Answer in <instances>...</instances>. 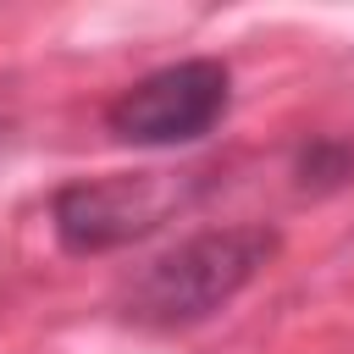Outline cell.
Listing matches in <instances>:
<instances>
[{"mask_svg": "<svg viewBox=\"0 0 354 354\" xmlns=\"http://www.w3.org/2000/svg\"><path fill=\"white\" fill-rule=\"evenodd\" d=\"M277 249H282V232L260 227V221L194 232L133 277V288L122 299V315L138 321V326H155V332L210 321L271 266Z\"/></svg>", "mask_w": 354, "mask_h": 354, "instance_id": "obj_1", "label": "cell"}, {"mask_svg": "<svg viewBox=\"0 0 354 354\" xmlns=\"http://www.w3.org/2000/svg\"><path fill=\"white\" fill-rule=\"evenodd\" d=\"M232 105V72L216 55H183L171 66L144 72L105 105V127L116 144L138 149H177L216 133Z\"/></svg>", "mask_w": 354, "mask_h": 354, "instance_id": "obj_3", "label": "cell"}, {"mask_svg": "<svg viewBox=\"0 0 354 354\" xmlns=\"http://www.w3.org/2000/svg\"><path fill=\"white\" fill-rule=\"evenodd\" d=\"M293 183L304 194H332L354 183V138L343 133H315L310 144H299L293 155Z\"/></svg>", "mask_w": 354, "mask_h": 354, "instance_id": "obj_4", "label": "cell"}, {"mask_svg": "<svg viewBox=\"0 0 354 354\" xmlns=\"http://www.w3.org/2000/svg\"><path fill=\"white\" fill-rule=\"evenodd\" d=\"M210 183H216V171H205V166H183V171L149 166V171L77 177V183L55 188L50 227L66 254H111V249H127V243L160 232L183 210H194L210 194Z\"/></svg>", "mask_w": 354, "mask_h": 354, "instance_id": "obj_2", "label": "cell"}]
</instances>
